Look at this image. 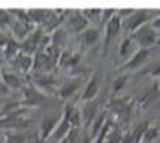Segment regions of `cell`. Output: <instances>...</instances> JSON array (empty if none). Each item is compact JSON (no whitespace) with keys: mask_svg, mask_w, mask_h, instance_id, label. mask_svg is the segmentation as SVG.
<instances>
[{"mask_svg":"<svg viewBox=\"0 0 160 143\" xmlns=\"http://www.w3.org/2000/svg\"><path fill=\"white\" fill-rule=\"evenodd\" d=\"M130 38L138 45V48H147V50H150L154 44L157 42L159 33L151 26V23H147L144 26H141L138 30H135L132 35H130Z\"/></svg>","mask_w":160,"mask_h":143,"instance_id":"6da1fadb","label":"cell"},{"mask_svg":"<svg viewBox=\"0 0 160 143\" xmlns=\"http://www.w3.org/2000/svg\"><path fill=\"white\" fill-rule=\"evenodd\" d=\"M48 101V95L39 91L35 85H26L21 91V106L22 107H41Z\"/></svg>","mask_w":160,"mask_h":143,"instance_id":"7a4b0ae2","label":"cell"},{"mask_svg":"<svg viewBox=\"0 0 160 143\" xmlns=\"http://www.w3.org/2000/svg\"><path fill=\"white\" fill-rule=\"evenodd\" d=\"M154 17H156V14L151 12V11H148V9L133 11L126 20H123V30L129 32V33H133L141 26H144L147 23H151L154 20Z\"/></svg>","mask_w":160,"mask_h":143,"instance_id":"3957f363","label":"cell"},{"mask_svg":"<svg viewBox=\"0 0 160 143\" xmlns=\"http://www.w3.org/2000/svg\"><path fill=\"white\" fill-rule=\"evenodd\" d=\"M63 27L66 29L68 33H82L85 29L88 27V20L84 17L81 11H70L66 20L63 23Z\"/></svg>","mask_w":160,"mask_h":143,"instance_id":"277c9868","label":"cell"},{"mask_svg":"<svg viewBox=\"0 0 160 143\" xmlns=\"http://www.w3.org/2000/svg\"><path fill=\"white\" fill-rule=\"evenodd\" d=\"M82 86V75H75L64 80L62 85L57 87V96L60 100H70Z\"/></svg>","mask_w":160,"mask_h":143,"instance_id":"5b68a950","label":"cell"},{"mask_svg":"<svg viewBox=\"0 0 160 143\" xmlns=\"http://www.w3.org/2000/svg\"><path fill=\"white\" fill-rule=\"evenodd\" d=\"M60 119H62V113H48L42 118L41 124H39V129H38V134L42 139V142L48 140L51 137L56 127L58 125Z\"/></svg>","mask_w":160,"mask_h":143,"instance_id":"8992f818","label":"cell"},{"mask_svg":"<svg viewBox=\"0 0 160 143\" xmlns=\"http://www.w3.org/2000/svg\"><path fill=\"white\" fill-rule=\"evenodd\" d=\"M100 80H102V77H100L99 71H94L88 77L82 89V93H81V102H88V101H93L98 98L99 91H100Z\"/></svg>","mask_w":160,"mask_h":143,"instance_id":"52a82bcc","label":"cell"},{"mask_svg":"<svg viewBox=\"0 0 160 143\" xmlns=\"http://www.w3.org/2000/svg\"><path fill=\"white\" fill-rule=\"evenodd\" d=\"M148 57H150V50H147V48H138V51H136L127 62H124V63L121 65L120 71L121 72L138 71V69H141V68L147 63Z\"/></svg>","mask_w":160,"mask_h":143,"instance_id":"ba28073f","label":"cell"},{"mask_svg":"<svg viewBox=\"0 0 160 143\" xmlns=\"http://www.w3.org/2000/svg\"><path fill=\"white\" fill-rule=\"evenodd\" d=\"M81 114H82V127L85 129H90L93 121L96 119V116L100 113V104H99V100L88 101V102H82L81 106Z\"/></svg>","mask_w":160,"mask_h":143,"instance_id":"9c48e42d","label":"cell"},{"mask_svg":"<svg viewBox=\"0 0 160 143\" xmlns=\"http://www.w3.org/2000/svg\"><path fill=\"white\" fill-rule=\"evenodd\" d=\"M33 81H35L36 87L43 93L57 92V79L52 74H48V72L33 74Z\"/></svg>","mask_w":160,"mask_h":143,"instance_id":"30bf717a","label":"cell"},{"mask_svg":"<svg viewBox=\"0 0 160 143\" xmlns=\"http://www.w3.org/2000/svg\"><path fill=\"white\" fill-rule=\"evenodd\" d=\"M0 80L9 87V91H22V87L26 86L22 75L12 69H0Z\"/></svg>","mask_w":160,"mask_h":143,"instance_id":"8fae6325","label":"cell"},{"mask_svg":"<svg viewBox=\"0 0 160 143\" xmlns=\"http://www.w3.org/2000/svg\"><path fill=\"white\" fill-rule=\"evenodd\" d=\"M9 63L12 66V71L18 72L21 75L22 74H28V72H32V69H33V56L20 51Z\"/></svg>","mask_w":160,"mask_h":143,"instance_id":"7c38bea8","label":"cell"},{"mask_svg":"<svg viewBox=\"0 0 160 143\" xmlns=\"http://www.w3.org/2000/svg\"><path fill=\"white\" fill-rule=\"evenodd\" d=\"M103 29H105V50H106L108 45H109V44L120 35V32L123 30V21H121V18H120L118 15L115 14Z\"/></svg>","mask_w":160,"mask_h":143,"instance_id":"4fadbf2b","label":"cell"},{"mask_svg":"<svg viewBox=\"0 0 160 143\" xmlns=\"http://www.w3.org/2000/svg\"><path fill=\"white\" fill-rule=\"evenodd\" d=\"M62 116L66 121H69L72 128H79V127L82 125L81 108L78 107V106H75V104H72V102L64 106V108H63V112H62Z\"/></svg>","mask_w":160,"mask_h":143,"instance_id":"5bb4252c","label":"cell"},{"mask_svg":"<svg viewBox=\"0 0 160 143\" xmlns=\"http://www.w3.org/2000/svg\"><path fill=\"white\" fill-rule=\"evenodd\" d=\"M35 26L30 24V23H22V21H12L9 30L12 32V39H15L17 42H22L26 38H27L33 30H35Z\"/></svg>","mask_w":160,"mask_h":143,"instance_id":"9a60e30c","label":"cell"},{"mask_svg":"<svg viewBox=\"0 0 160 143\" xmlns=\"http://www.w3.org/2000/svg\"><path fill=\"white\" fill-rule=\"evenodd\" d=\"M79 62H81V56L78 53L68 50V48H64L60 53V57H58V66L60 68H75Z\"/></svg>","mask_w":160,"mask_h":143,"instance_id":"2e32d148","label":"cell"},{"mask_svg":"<svg viewBox=\"0 0 160 143\" xmlns=\"http://www.w3.org/2000/svg\"><path fill=\"white\" fill-rule=\"evenodd\" d=\"M136 51H138V45L135 44V41H133L130 36H126L118 47V56L121 57L124 62H127Z\"/></svg>","mask_w":160,"mask_h":143,"instance_id":"e0dca14e","label":"cell"},{"mask_svg":"<svg viewBox=\"0 0 160 143\" xmlns=\"http://www.w3.org/2000/svg\"><path fill=\"white\" fill-rule=\"evenodd\" d=\"M159 93H160V86L157 85V83H154V85L145 87V89L141 92L139 102L144 106V107H148V106H150V104L156 100V96H157Z\"/></svg>","mask_w":160,"mask_h":143,"instance_id":"ac0fdd59","label":"cell"},{"mask_svg":"<svg viewBox=\"0 0 160 143\" xmlns=\"http://www.w3.org/2000/svg\"><path fill=\"white\" fill-rule=\"evenodd\" d=\"M28 18H30V23L35 26V27H42L45 21L48 20L51 11L48 9H28Z\"/></svg>","mask_w":160,"mask_h":143,"instance_id":"d6986e66","label":"cell"},{"mask_svg":"<svg viewBox=\"0 0 160 143\" xmlns=\"http://www.w3.org/2000/svg\"><path fill=\"white\" fill-rule=\"evenodd\" d=\"M79 39H81V42H82L85 47H91V45H94V44L100 39V30H99L98 27L88 26V27L79 35Z\"/></svg>","mask_w":160,"mask_h":143,"instance_id":"ffe728a7","label":"cell"},{"mask_svg":"<svg viewBox=\"0 0 160 143\" xmlns=\"http://www.w3.org/2000/svg\"><path fill=\"white\" fill-rule=\"evenodd\" d=\"M72 129V127H70L69 121H66L64 118L62 116V119H60V122H58V125L56 127V129H54V133L51 134V140H54L56 143H58L60 140H63L64 137L69 134V131Z\"/></svg>","mask_w":160,"mask_h":143,"instance_id":"44dd1931","label":"cell"},{"mask_svg":"<svg viewBox=\"0 0 160 143\" xmlns=\"http://www.w3.org/2000/svg\"><path fill=\"white\" fill-rule=\"evenodd\" d=\"M108 116H109V113H108V112H105V110H100V113H99L98 116H96V119L93 121V124H91V127H90V133H88L93 140L96 139L98 133L100 131V129H102V127H103L105 124H106V121L109 119Z\"/></svg>","mask_w":160,"mask_h":143,"instance_id":"7402d4cb","label":"cell"},{"mask_svg":"<svg viewBox=\"0 0 160 143\" xmlns=\"http://www.w3.org/2000/svg\"><path fill=\"white\" fill-rule=\"evenodd\" d=\"M66 41H68V32H66V29L63 26L51 33V45H54V47L60 48V50H64Z\"/></svg>","mask_w":160,"mask_h":143,"instance_id":"603a6c76","label":"cell"},{"mask_svg":"<svg viewBox=\"0 0 160 143\" xmlns=\"http://www.w3.org/2000/svg\"><path fill=\"white\" fill-rule=\"evenodd\" d=\"M3 53H5V57L11 62V60H12V59L20 53V42H17L15 39L9 38V39H8V42H6V45L3 47Z\"/></svg>","mask_w":160,"mask_h":143,"instance_id":"cb8c5ba5","label":"cell"},{"mask_svg":"<svg viewBox=\"0 0 160 143\" xmlns=\"http://www.w3.org/2000/svg\"><path fill=\"white\" fill-rule=\"evenodd\" d=\"M127 81H129V74H127V72L118 74V75L114 79V81H112V92H114V95H118L126 86H127Z\"/></svg>","mask_w":160,"mask_h":143,"instance_id":"d4e9b609","label":"cell"},{"mask_svg":"<svg viewBox=\"0 0 160 143\" xmlns=\"http://www.w3.org/2000/svg\"><path fill=\"white\" fill-rule=\"evenodd\" d=\"M159 136H160V127L159 125H150V127L145 129L141 143H153L159 139Z\"/></svg>","mask_w":160,"mask_h":143,"instance_id":"484cf974","label":"cell"},{"mask_svg":"<svg viewBox=\"0 0 160 143\" xmlns=\"http://www.w3.org/2000/svg\"><path fill=\"white\" fill-rule=\"evenodd\" d=\"M5 143H27V134L22 131H9L5 134Z\"/></svg>","mask_w":160,"mask_h":143,"instance_id":"4316f807","label":"cell"},{"mask_svg":"<svg viewBox=\"0 0 160 143\" xmlns=\"http://www.w3.org/2000/svg\"><path fill=\"white\" fill-rule=\"evenodd\" d=\"M150 127V124L147 121H142L139 122V124H136L135 127L132 128V134L133 137H135V142L136 143H141V140H142V136H144V133H145V129Z\"/></svg>","mask_w":160,"mask_h":143,"instance_id":"83f0119b","label":"cell"},{"mask_svg":"<svg viewBox=\"0 0 160 143\" xmlns=\"http://www.w3.org/2000/svg\"><path fill=\"white\" fill-rule=\"evenodd\" d=\"M123 129L120 128V127H112L111 131H109V134L106 136V140L105 143H121V139H123Z\"/></svg>","mask_w":160,"mask_h":143,"instance_id":"f1b7e54d","label":"cell"},{"mask_svg":"<svg viewBox=\"0 0 160 143\" xmlns=\"http://www.w3.org/2000/svg\"><path fill=\"white\" fill-rule=\"evenodd\" d=\"M84 17L90 21H100V15H102V9H85L82 11Z\"/></svg>","mask_w":160,"mask_h":143,"instance_id":"f546056e","label":"cell"},{"mask_svg":"<svg viewBox=\"0 0 160 143\" xmlns=\"http://www.w3.org/2000/svg\"><path fill=\"white\" fill-rule=\"evenodd\" d=\"M12 17L9 14V11H3L0 9V29H6V27H11L12 24Z\"/></svg>","mask_w":160,"mask_h":143,"instance_id":"4dcf8cb0","label":"cell"},{"mask_svg":"<svg viewBox=\"0 0 160 143\" xmlns=\"http://www.w3.org/2000/svg\"><path fill=\"white\" fill-rule=\"evenodd\" d=\"M78 139H79V128H72L69 131V134L58 143H77Z\"/></svg>","mask_w":160,"mask_h":143,"instance_id":"1f68e13d","label":"cell"},{"mask_svg":"<svg viewBox=\"0 0 160 143\" xmlns=\"http://www.w3.org/2000/svg\"><path fill=\"white\" fill-rule=\"evenodd\" d=\"M115 14H117V11H115V9H105V11L102 9V15H100V23H102V26L105 27Z\"/></svg>","mask_w":160,"mask_h":143,"instance_id":"d6a6232c","label":"cell"},{"mask_svg":"<svg viewBox=\"0 0 160 143\" xmlns=\"http://www.w3.org/2000/svg\"><path fill=\"white\" fill-rule=\"evenodd\" d=\"M150 75H151L153 79H160V60H157V62H154V63L151 65Z\"/></svg>","mask_w":160,"mask_h":143,"instance_id":"836d02e7","label":"cell"},{"mask_svg":"<svg viewBox=\"0 0 160 143\" xmlns=\"http://www.w3.org/2000/svg\"><path fill=\"white\" fill-rule=\"evenodd\" d=\"M8 93H9V87L0 80V96H6Z\"/></svg>","mask_w":160,"mask_h":143,"instance_id":"e575fe53","label":"cell"},{"mask_svg":"<svg viewBox=\"0 0 160 143\" xmlns=\"http://www.w3.org/2000/svg\"><path fill=\"white\" fill-rule=\"evenodd\" d=\"M151 26H153V27L156 29L157 32L160 30V14H157L156 17H154V20L151 21Z\"/></svg>","mask_w":160,"mask_h":143,"instance_id":"d590c367","label":"cell"},{"mask_svg":"<svg viewBox=\"0 0 160 143\" xmlns=\"http://www.w3.org/2000/svg\"><path fill=\"white\" fill-rule=\"evenodd\" d=\"M8 39H9V38H8V36H5L2 32H0V47H5V45H6V42H8Z\"/></svg>","mask_w":160,"mask_h":143,"instance_id":"8d00e7d4","label":"cell"},{"mask_svg":"<svg viewBox=\"0 0 160 143\" xmlns=\"http://www.w3.org/2000/svg\"><path fill=\"white\" fill-rule=\"evenodd\" d=\"M79 143H93V139H91V137H90V134L87 133V134L84 136V139H82V140H81V142H79Z\"/></svg>","mask_w":160,"mask_h":143,"instance_id":"74e56055","label":"cell"},{"mask_svg":"<svg viewBox=\"0 0 160 143\" xmlns=\"http://www.w3.org/2000/svg\"><path fill=\"white\" fill-rule=\"evenodd\" d=\"M0 143H5V137H0Z\"/></svg>","mask_w":160,"mask_h":143,"instance_id":"f35d334b","label":"cell"}]
</instances>
